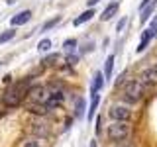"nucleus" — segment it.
<instances>
[{"instance_id": "nucleus-1", "label": "nucleus", "mask_w": 157, "mask_h": 147, "mask_svg": "<svg viewBox=\"0 0 157 147\" xmlns=\"http://www.w3.org/2000/svg\"><path fill=\"white\" fill-rule=\"evenodd\" d=\"M26 92H28V82H26V81L16 82V85H12L6 92H4L2 100H4V104H6V106L16 108L20 102H22V98L26 96Z\"/></svg>"}, {"instance_id": "nucleus-2", "label": "nucleus", "mask_w": 157, "mask_h": 147, "mask_svg": "<svg viewBox=\"0 0 157 147\" xmlns=\"http://www.w3.org/2000/svg\"><path fill=\"white\" fill-rule=\"evenodd\" d=\"M144 94H145V85L141 81H137V78H132L124 85V100L137 102Z\"/></svg>"}, {"instance_id": "nucleus-3", "label": "nucleus", "mask_w": 157, "mask_h": 147, "mask_svg": "<svg viewBox=\"0 0 157 147\" xmlns=\"http://www.w3.org/2000/svg\"><path fill=\"white\" fill-rule=\"evenodd\" d=\"M132 134V126L128 122H114V124L108 126V137L112 141H122L126 137H130Z\"/></svg>"}, {"instance_id": "nucleus-4", "label": "nucleus", "mask_w": 157, "mask_h": 147, "mask_svg": "<svg viewBox=\"0 0 157 147\" xmlns=\"http://www.w3.org/2000/svg\"><path fill=\"white\" fill-rule=\"evenodd\" d=\"M26 94H28V98H29V102H32V104H45L47 98H49L47 88H45V86H41V85L29 86Z\"/></svg>"}, {"instance_id": "nucleus-5", "label": "nucleus", "mask_w": 157, "mask_h": 147, "mask_svg": "<svg viewBox=\"0 0 157 147\" xmlns=\"http://www.w3.org/2000/svg\"><path fill=\"white\" fill-rule=\"evenodd\" d=\"M110 118L114 122H128L132 118V110H128V108L124 106H114V108H110Z\"/></svg>"}, {"instance_id": "nucleus-6", "label": "nucleus", "mask_w": 157, "mask_h": 147, "mask_svg": "<svg viewBox=\"0 0 157 147\" xmlns=\"http://www.w3.org/2000/svg\"><path fill=\"white\" fill-rule=\"evenodd\" d=\"M141 82L147 86H157V69L155 67H149V69H144L141 71Z\"/></svg>"}, {"instance_id": "nucleus-7", "label": "nucleus", "mask_w": 157, "mask_h": 147, "mask_svg": "<svg viewBox=\"0 0 157 147\" xmlns=\"http://www.w3.org/2000/svg\"><path fill=\"white\" fill-rule=\"evenodd\" d=\"M29 18H32V12H29V10H24V12L16 14L10 22H12V26H24L26 22H29Z\"/></svg>"}, {"instance_id": "nucleus-8", "label": "nucleus", "mask_w": 157, "mask_h": 147, "mask_svg": "<svg viewBox=\"0 0 157 147\" xmlns=\"http://www.w3.org/2000/svg\"><path fill=\"white\" fill-rule=\"evenodd\" d=\"M155 4H157V0H151L149 4H145V6L141 8V16H140V22L141 24H145L147 20H149V16L153 14V10H155Z\"/></svg>"}, {"instance_id": "nucleus-9", "label": "nucleus", "mask_w": 157, "mask_h": 147, "mask_svg": "<svg viewBox=\"0 0 157 147\" xmlns=\"http://www.w3.org/2000/svg\"><path fill=\"white\" fill-rule=\"evenodd\" d=\"M116 12H118V2H112L110 6H106V10L102 12L100 20H102V22H108L110 18H114V16H116Z\"/></svg>"}, {"instance_id": "nucleus-10", "label": "nucleus", "mask_w": 157, "mask_h": 147, "mask_svg": "<svg viewBox=\"0 0 157 147\" xmlns=\"http://www.w3.org/2000/svg\"><path fill=\"white\" fill-rule=\"evenodd\" d=\"M104 85V77L102 73H94V78H92V85H90V92H98Z\"/></svg>"}, {"instance_id": "nucleus-11", "label": "nucleus", "mask_w": 157, "mask_h": 147, "mask_svg": "<svg viewBox=\"0 0 157 147\" xmlns=\"http://www.w3.org/2000/svg\"><path fill=\"white\" fill-rule=\"evenodd\" d=\"M151 33H149V29H145V32H141V39H140V45H137V53H141L144 49L147 47V43L151 41Z\"/></svg>"}, {"instance_id": "nucleus-12", "label": "nucleus", "mask_w": 157, "mask_h": 147, "mask_svg": "<svg viewBox=\"0 0 157 147\" xmlns=\"http://www.w3.org/2000/svg\"><path fill=\"white\" fill-rule=\"evenodd\" d=\"M92 100H90V110H88V120H92L94 118V110L98 108V102H100V96H98V92H90Z\"/></svg>"}, {"instance_id": "nucleus-13", "label": "nucleus", "mask_w": 157, "mask_h": 147, "mask_svg": "<svg viewBox=\"0 0 157 147\" xmlns=\"http://www.w3.org/2000/svg\"><path fill=\"white\" fill-rule=\"evenodd\" d=\"M92 16H94V10H86V12H82L81 14V16H78V18H75V22H73V24H75V26H81V24H85V22H88V20H90Z\"/></svg>"}, {"instance_id": "nucleus-14", "label": "nucleus", "mask_w": 157, "mask_h": 147, "mask_svg": "<svg viewBox=\"0 0 157 147\" xmlns=\"http://www.w3.org/2000/svg\"><path fill=\"white\" fill-rule=\"evenodd\" d=\"M112 69H114V55H110L106 59V65H104V77L106 78L112 77Z\"/></svg>"}, {"instance_id": "nucleus-15", "label": "nucleus", "mask_w": 157, "mask_h": 147, "mask_svg": "<svg viewBox=\"0 0 157 147\" xmlns=\"http://www.w3.org/2000/svg\"><path fill=\"white\" fill-rule=\"evenodd\" d=\"M82 114H85V100L78 96L77 98V104H75V116L77 118H82Z\"/></svg>"}, {"instance_id": "nucleus-16", "label": "nucleus", "mask_w": 157, "mask_h": 147, "mask_svg": "<svg viewBox=\"0 0 157 147\" xmlns=\"http://www.w3.org/2000/svg\"><path fill=\"white\" fill-rule=\"evenodd\" d=\"M14 36H16V32H14V29H8V32L0 33V45H2V43H6V41H10Z\"/></svg>"}, {"instance_id": "nucleus-17", "label": "nucleus", "mask_w": 157, "mask_h": 147, "mask_svg": "<svg viewBox=\"0 0 157 147\" xmlns=\"http://www.w3.org/2000/svg\"><path fill=\"white\" fill-rule=\"evenodd\" d=\"M29 110L36 112V114H47L49 108H47V106H43V104H32V106H29Z\"/></svg>"}, {"instance_id": "nucleus-18", "label": "nucleus", "mask_w": 157, "mask_h": 147, "mask_svg": "<svg viewBox=\"0 0 157 147\" xmlns=\"http://www.w3.org/2000/svg\"><path fill=\"white\" fill-rule=\"evenodd\" d=\"M59 22H61V16H55V18H51V20H49V22H45V24H43V29H45V32H47V29H51L53 26H57Z\"/></svg>"}, {"instance_id": "nucleus-19", "label": "nucleus", "mask_w": 157, "mask_h": 147, "mask_svg": "<svg viewBox=\"0 0 157 147\" xmlns=\"http://www.w3.org/2000/svg\"><path fill=\"white\" fill-rule=\"evenodd\" d=\"M63 47H65V51H67V53H71V51H75L77 41H75V39H67V41L63 43Z\"/></svg>"}, {"instance_id": "nucleus-20", "label": "nucleus", "mask_w": 157, "mask_h": 147, "mask_svg": "<svg viewBox=\"0 0 157 147\" xmlns=\"http://www.w3.org/2000/svg\"><path fill=\"white\" fill-rule=\"evenodd\" d=\"M37 49L39 51H49V49H51V41H49V39H41V41L37 43Z\"/></svg>"}, {"instance_id": "nucleus-21", "label": "nucleus", "mask_w": 157, "mask_h": 147, "mask_svg": "<svg viewBox=\"0 0 157 147\" xmlns=\"http://www.w3.org/2000/svg\"><path fill=\"white\" fill-rule=\"evenodd\" d=\"M147 29H149L151 37H155V36H157V14H155V16H153V20H151V26L147 28Z\"/></svg>"}, {"instance_id": "nucleus-22", "label": "nucleus", "mask_w": 157, "mask_h": 147, "mask_svg": "<svg viewBox=\"0 0 157 147\" xmlns=\"http://www.w3.org/2000/svg\"><path fill=\"white\" fill-rule=\"evenodd\" d=\"M32 131H33V134H36V135H47V130H45V127H39L37 124L32 127Z\"/></svg>"}, {"instance_id": "nucleus-23", "label": "nucleus", "mask_w": 157, "mask_h": 147, "mask_svg": "<svg viewBox=\"0 0 157 147\" xmlns=\"http://www.w3.org/2000/svg\"><path fill=\"white\" fill-rule=\"evenodd\" d=\"M57 59H59V55H57V53H53V55L45 57V61H43V63H45V65H53V63H55Z\"/></svg>"}, {"instance_id": "nucleus-24", "label": "nucleus", "mask_w": 157, "mask_h": 147, "mask_svg": "<svg viewBox=\"0 0 157 147\" xmlns=\"http://www.w3.org/2000/svg\"><path fill=\"white\" fill-rule=\"evenodd\" d=\"M124 26H126V18H122L120 22H118V28H116V29H118V32H122V29H124Z\"/></svg>"}, {"instance_id": "nucleus-25", "label": "nucleus", "mask_w": 157, "mask_h": 147, "mask_svg": "<svg viewBox=\"0 0 157 147\" xmlns=\"http://www.w3.org/2000/svg\"><path fill=\"white\" fill-rule=\"evenodd\" d=\"M77 55H69V63H71V65H75V63H77Z\"/></svg>"}, {"instance_id": "nucleus-26", "label": "nucleus", "mask_w": 157, "mask_h": 147, "mask_svg": "<svg viewBox=\"0 0 157 147\" xmlns=\"http://www.w3.org/2000/svg\"><path fill=\"white\" fill-rule=\"evenodd\" d=\"M24 147H39V145L36 143V141H28V143H26V145H24Z\"/></svg>"}, {"instance_id": "nucleus-27", "label": "nucleus", "mask_w": 157, "mask_h": 147, "mask_svg": "<svg viewBox=\"0 0 157 147\" xmlns=\"http://www.w3.org/2000/svg\"><path fill=\"white\" fill-rule=\"evenodd\" d=\"M96 2H98V0H86V4H88V6H94Z\"/></svg>"}, {"instance_id": "nucleus-28", "label": "nucleus", "mask_w": 157, "mask_h": 147, "mask_svg": "<svg viewBox=\"0 0 157 147\" xmlns=\"http://www.w3.org/2000/svg\"><path fill=\"white\" fill-rule=\"evenodd\" d=\"M149 2H151V0H141V8H144L145 4H149Z\"/></svg>"}, {"instance_id": "nucleus-29", "label": "nucleus", "mask_w": 157, "mask_h": 147, "mask_svg": "<svg viewBox=\"0 0 157 147\" xmlns=\"http://www.w3.org/2000/svg\"><path fill=\"white\" fill-rule=\"evenodd\" d=\"M90 147H96V141H92V143H90Z\"/></svg>"}, {"instance_id": "nucleus-30", "label": "nucleus", "mask_w": 157, "mask_h": 147, "mask_svg": "<svg viewBox=\"0 0 157 147\" xmlns=\"http://www.w3.org/2000/svg\"><path fill=\"white\" fill-rule=\"evenodd\" d=\"M155 69H157V65H155Z\"/></svg>"}]
</instances>
